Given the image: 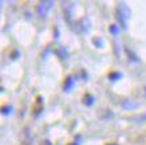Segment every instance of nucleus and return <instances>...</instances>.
<instances>
[{"label": "nucleus", "mask_w": 146, "mask_h": 145, "mask_svg": "<svg viewBox=\"0 0 146 145\" xmlns=\"http://www.w3.org/2000/svg\"><path fill=\"white\" fill-rule=\"evenodd\" d=\"M139 120H142V121H146V114L142 116V117H139Z\"/></svg>", "instance_id": "obj_2"}, {"label": "nucleus", "mask_w": 146, "mask_h": 145, "mask_svg": "<svg viewBox=\"0 0 146 145\" xmlns=\"http://www.w3.org/2000/svg\"><path fill=\"white\" fill-rule=\"evenodd\" d=\"M51 5H52L51 1H42V3H39V5H38V15H39L40 18H44L46 15H47V12L50 11Z\"/></svg>", "instance_id": "obj_1"}]
</instances>
